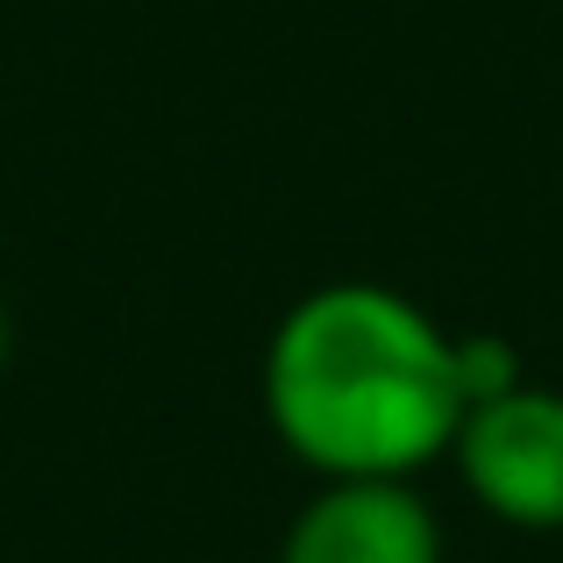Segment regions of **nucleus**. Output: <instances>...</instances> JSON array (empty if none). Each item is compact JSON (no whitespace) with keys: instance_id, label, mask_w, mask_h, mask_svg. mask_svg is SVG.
Segmentation results:
<instances>
[{"instance_id":"f257e3e1","label":"nucleus","mask_w":563,"mask_h":563,"mask_svg":"<svg viewBox=\"0 0 563 563\" xmlns=\"http://www.w3.org/2000/svg\"><path fill=\"white\" fill-rule=\"evenodd\" d=\"M464 407L456 335L372 278L314 286L264 343V421L314 478H421Z\"/></svg>"},{"instance_id":"f03ea898","label":"nucleus","mask_w":563,"mask_h":563,"mask_svg":"<svg viewBox=\"0 0 563 563\" xmlns=\"http://www.w3.org/2000/svg\"><path fill=\"white\" fill-rule=\"evenodd\" d=\"M464 493L493 521L528 536H563V393L556 385H507L478 399L450 442Z\"/></svg>"},{"instance_id":"7ed1b4c3","label":"nucleus","mask_w":563,"mask_h":563,"mask_svg":"<svg viewBox=\"0 0 563 563\" xmlns=\"http://www.w3.org/2000/svg\"><path fill=\"white\" fill-rule=\"evenodd\" d=\"M278 563H442V521L413 478H321Z\"/></svg>"},{"instance_id":"20e7f679","label":"nucleus","mask_w":563,"mask_h":563,"mask_svg":"<svg viewBox=\"0 0 563 563\" xmlns=\"http://www.w3.org/2000/svg\"><path fill=\"white\" fill-rule=\"evenodd\" d=\"M8 357H14V321H8V307H0V372H8Z\"/></svg>"}]
</instances>
